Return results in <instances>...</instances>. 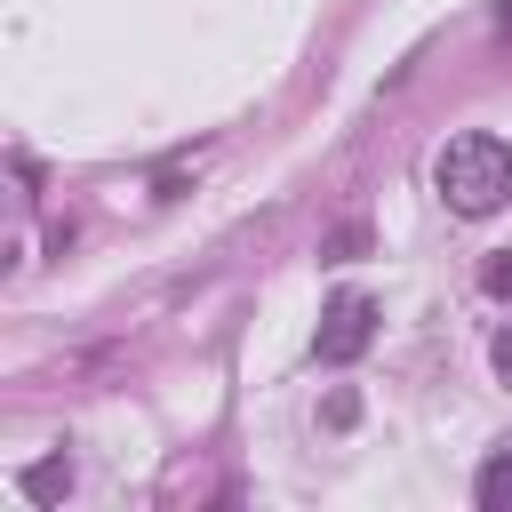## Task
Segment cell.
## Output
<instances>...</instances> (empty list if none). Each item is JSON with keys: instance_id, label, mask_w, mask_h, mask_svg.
<instances>
[{"instance_id": "1", "label": "cell", "mask_w": 512, "mask_h": 512, "mask_svg": "<svg viewBox=\"0 0 512 512\" xmlns=\"http://www.w3.org/2000/svg\"><path fill=\"white\" fill-rule=\"evenodd\" d=\"M432 184H440L448 216H496V208L512 200V144L488 136V128H464V136L440 144Z\"/></svg>"}, {"instance_id": "2", "label": "cell", "mask_w": 512, "mask_h": 512, "mask_svg": "<svg viewBox=\"0 0 512 512\" xmlns=\"http://www.w3.org/2000/svg\"><path fill=\"white\" fill-rule=\"evenodd\" d=\"M368 344H376V296L336 288V296L320 304V336H312V352H320L328 368H344V360H360Z\"/></svg>"}, {"instance_id": "6", "label": "cell", "mask_w": 512, "mask_h": 512, "mask_svg": "<svg viewBox=\"0 0 512 512\" xmlns=\"http://www.w3.org/2000/svg\"><path fill=\"white\" fill-rule=\"evenodd\" d=\"M360 248H368V232H360V224H352V232H336V240H328V248H320V256H328V264H344V256H360Z\"/></svg>"}, {"instance_id": "3", "label": "cell", "mask_w": 512, "mask_h": 512, "mask_svg": "<svg viewBox=\"0 0 512 512\" xmlns=\"http://www.w3.org/2000/svg\"><path fill=\"white\" fill-rule=\"evenodd\" d=\"M472 496H480V512H512V440L480 464V480H472Z\"/></svg>"}, {"instance_id": "7", "label": "cell", "mask_w": 512, "mask_h": 512, "mask_svg": "<svg viewBox=\"0 0 512 512\" xmlns=\"http://www.w3.org/2000/svg\"><path fill=\"white\" fill-rule=\"evenodd\" d=\"M488 360H496V376H504V384H512V320H504V328H496V336H488Z\"/></svg>"}, {"instance_id": "4", "label": "cell", "mask_w": 512, "mask_h": 512, "mask_svg": "<svg viewBox=\"0 0 512 512\" xmlns=\"http://www.w3.org/2000/svg\"><path fill=\"white\" fill-rule=\"evenodd\" d=\"M64 488H72V464H64V456H48V464L24 472V496H32V504H56Z\"/></svg>"}, {"instance_id": "5", "label": "cell", "mask_w": 512, "mask_h": 512, "mask_svg": "<svg viewBox=\"0 0 512 512\" xmlns=\"http://www.w3.org/2000/svg\"><path fill=\"white\" fill-rule=\"evenodd\" d=\"M480 288H488V296H512V248H496V256L480 264Z\"/></svg>"}]
</instances>
